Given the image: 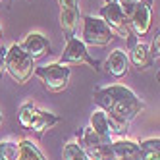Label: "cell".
Wrapping results in <instances>:
<instances>
[{"instance_id": "cell-1", "label": "cell", "mask_w": 160, "mask_h": 160, "mask_svg": "<svg viewBox=\"0 0 160 160\" xmlns=\"http://www.w3.org/2000/svg\"><path fill=\"white\" fill-rule=\"evenodd\" d=\"M93 98L100 106V110H104L110 118L125 123L137 118V114H141V110L145 108L141 98L129 87L123 85H110V87L97 89L93 93Z\"/></svg>"}, {"instance_id": "cell-2", "label": "cell", "mask_w": 160, "mask_h": 160, "mask_svg": "<svg viewBox=\"0 0 160 160\" xmlns=\"http://www.w3.org/2000/svg\"><path fill=\"white\" fill-rule=\"evenodd\" d=\"M33 62L35 60H33L18 42H14L6 52V72L19 85L27 83L33 77V70H35V64Z\"/></svg>"}, {"instance_id": "cell-3", "label": "cell", "mask_w": 160, "mask_h": 160, "mask_svg": "<svg viewBox=\"0 0 160 160\" xmlns=\"http://www.w3.org/2000/svg\"><path fill=\"white\" fill-rule=\"evenodd\" d=\"M33 75H37L44 89L50 93H62L70 85V77H72V70L68 66H62L58 62L54 64H44L33 70Z\"/></svg>"}, {"instance_id": "cell-4", "label": "cell", "mask_w": 160, "mask_h": 160, "mask_svg": "<svg viewBox=\"0 0 160 160\" xmlns=\"http://www.w3.org/2000/svg\"><path fill=\"white\" fill-rule=\"evenodd\" d=\"M100 19L110 27L112 33H118L122 39L129 41V47L135 42V41H133L135 35H133L131 29H129L128 18H125L123 10H122V6H120V2H114V0H110V2H104V6L100 8Z\"/></svg>"}, {"instance_id": "cell-5", "label": "cell", "mask_w": 160, "mask_h": 160, "mask_svg": "<svg viewBox=\"0 0 160 160\" xmlns=\"http://www.w3.org/2000/svg\"><path fill=\"white\" fill-rule=\"evenodd\" d=\"M58 64L62 66H81V64H87L91 70H98V62L95 58H91V54H89V48H87V44L81 41V39H77V37H72V39H66V47L60 54V60Z\"/></svg>"}, {"instance_id": "cell-6", "label": "cell", "mask_w": 160, "mask_h": 160, "mask_svg": "<svg viewBox=\"0 0 160 160\" xmlns=\"http://www.w3.org/2000/svg\"><path fill=\"white\" fill-rule=\"evenodd\" d=\"M114 39L110 27L97 16H83V31L81 41L87 47H108Z\"/></svg>"}, {"instance_id": "cell-7", "label": "cell", "mask_w": 160, "mask_h": 160, "mask_svg": "<svg viewBox=\"0 0 160 160\" xmlns=\"http://www.w3.org/2000/svg\"><path fill=\"white\" fill-rule=\"evenodd\" d=\"M152 0H139L135 2L128 16L129 29L135 37H147L152 27Z\"/></svg>"}, {"instance_id": "cell-8", "label": "cell", "mask_w": 160, "mask_h": 160, "mask_svg": "<svg viewBox=\"0 0 160 160\" xmlns=\"http://www.w3.org/2000/svg\"><path fill=\"white\" fill-rule=\"evenodd\" d=\"M19 47L23 48L33 60H39L44 54H50V41H48V37H44L42 33H37V31H31Z\"/></svg>"}, {"instance_id": "cell-9", "label": "cell", "mask_w": 160, "mask_h": 160, "mask_svg": "<svg viewBox=\"0 0 160 160\" xmlns=\"http://www.w3.org/2000/svg\"><path fill=\"white\" fill-rule=\"evenodd\" d=\"M112 154L114 160H141V151H139V143H135L131 139H120L112 141Z\"/></svg>"}, {"instance_id": "cell-10", "label": "cell", "mask_w": 160, "mask_h": 160, "mask_svg": "<svg viewBox=\"0 0 160 160\" xmlns=\"http://www.w3.org/2000/svg\"><path fill=\"white\" fill-rule=\"evenodd\" d=\"M104 68L112 77H123L129 70V58H128V54H125V50L123 48H114L110 52V56L106 58V62H104Z\"/></svg>"}, {"instance_id": "cell-11", "label": "cell", "mask_w": 160, "mask_h": 160, "mask_svg": "<svg viewBox=\"0 0 160 160\" xmlns=\"http://www.w3.org/2000/svg\"><path fill=\"white\" fill-rule=\"evenodd\" d=\"M114 139L112 137H102L98 135L97 131H93L91 128H85V129H79L77 131V145L83 148H93V147H102V145H110Z\"/></svg>"}, {"instance_id": "cell-12", "label": "cell", "mask_w": 160, "mask_h": 160, "mask_svg": "<svg viewBox=\"0 0 160 160\" xmlns=\"http://www.w3.org/2000/svg\"><path fill=\"white\" fill-rule=\"evenodd\" d=\"M129 58V64H133L137 70H147L148 66H151V54H148V47L147 44H143L141 41H135L131 44V50L128 54Z\"/></svg>"}, {"instance_id": "cell-13", "label": "cell", "mask_w": 160, "mask_h": 160, "mask_svg": "<svg viewBox=\"0 0 160 160\" xmlns=\"http://www.w3.org/2000/svg\"><path fill=\"white\" fill-rule=\"evenodd\" d=\"M79 21V10H60V27L66 39L75 37Z\"/></svg>"}, {"instance_id": "cell-14", "label": "cell", "mask_w": 160, "mask_h": 160, "mask_svg": "<svg viewBox=\"0 0 160 160\" xmlns=\"http://www.w3.org/2000/svg\"><path fill=\"white\" fill-rule=\"evenodd\" d=\"M58 122H60V118L56 116V114L47 112V110H39V112H37V116H35V122H33L31 131H35V133L41 135V133H44L47 129H52Z\"/></svg>"}, {"instance_id": "cell-15", "label": "cell", "mask_w": 160, "mask_h": 160, "mask_svg": "<svg viewBox=\"0 0 160 160\" xmlns=\"http://www.w3.org/2000/svg\"><path fill=\"white\" fill-rule=\"evenodd\" d=\"M89 128L97 131L102 137H112L110 135V123H108V114L104 110H95L91 114V120H89ZM114 139V137H112Z\"/></svg>"}, {"instance_id": "cell-16", "label": "cell", "mask_w": 160, "mask_h": 160, "mask_svg": "<svg viewBox=\"0 0 160 160\" xmlns=\"http://www.w3.org/2000/svg\"><path fill=\"white\" fill-rule=\"evenodd\" d=\"M18 147H19L18 160H47L44 154L41 152V148L33 141H29V139H21L18 143Z\"/></svg>"}, {"instance_id": "cell-17", "label": "cell", "mask_w": 160, "mask_h": 160, "mask_svg": "<svg viewBox=\"0 0 160 160\" xmlns=\"http://www.w3.org/2000/svg\"><path fill=\"white\" fill-rule=\"evenodd\" d=\"M141 151V160H160V139L158 137H151L139 143Z\"/></svg>"}, {"instance_id": "cell-18", "label": "cell", "mask_w": 160, "mask_h": 160, "mask_svg": "<svg viewBox=\"0 0 160 160\" xmlns=\"http://www.w3.org/2000/svg\"><path fill=\"white\" fill-rule=\"evenodd\" d=\"M37 106L33 102H25L23 106L19 108L18 112V120H19V125L23 129H31L33 128V122H35V116H37Z\"/></svg>"}, {"instance_id": "cell-19", "label": "cell", "mask_w": 160, "mask_h": 160, "mask_svg": "<svg viewBox=\"0 0 160 160\" xmlns=\"http://www.w3.org/2000/svg\"><path fill=\"white\" fill-rule=\"evenodd\" d=\"M62 158L64 160H89V156L85 154V151L75 141H70V143L64 145V148H62Z\"/></svg>"}, {"instance_id": "cell-20", "label": "cell", "mask_w": 160, "mask_h": 160, "mask_svg": "<svg viewBox=\"0 0 160 160\" xmlns=\"http://www.w3.org/2000/svg\"><path fill=\"white\" fill-rule=\"evenodd\" d=\"M112 145V143H110ZM110 145H102V147H93V148H85V154L89 160H114L112 154V147Z\"/></svg>"}, {"instance_id": "cell-21", "label": "cell", "mask_w": 160, "mask_h": 160, "mask_svg": "<svg viewBox=\"0 0 160 160\" xmlns=\"http://www.w3.org/2000/svg\"><path fill=\"white\" fill-rule=\"evenodd\" d=\"M19 147L14 141H0V160H18Z\"/></svg>"}, {"instance_id": "cell-22", "label": "cell", "mask_w": 160, "mask_h": 160, "mask_svg": "<svg viewBox=\"0 0 160 160\" xmlns=\"http://www.w3.org/2000/svg\"><path fill=\"white\" fill-rule=\"evenodd\" d=\"M148 54H151V60L152 62H158V58H160V37H158V29L154 33V37H152L151 47H148Z\"/></svg>"}, {"instance_id": "cell-23", "label": "cell", "mask_w": 160, "mask_h": 160, "mask_svg": "<svg viewBox=\"0 0 160 160\" xmlns=\"http://www.w3.org/2000/svg\"><path fill=\"white\" fill-rule=\"evenodd\" d=\"M60 10H77V0H58Z\"/></svg>"}, {"instance_id": "cell-24", "label": "cell", "mask_w": 160, "mask_h": 160, "mask_svg": "<svg viewBox=\"0 0 160 160\" xmlns=\"http://www.w3.org/2000/svg\"><path fill=\"white\" fill-rule=\"evenodd\" d=\"M6 52H8L6 47H0V77L6 72Z\"/></svg>"}, {"instance_id": "cell-25", "label": "cell", "mask_w": 160, "mask_h": 160, "mask_svg": "<svg viewBox=\"0 0 160 160\" xmlns=\"http://www.w3.org/2000/svg\"><path fill=\"white\" fill-rule=\"evenodd\" d=\"M106 2H110V0H106ZM114 2H131V4H135V2H139V0H114Z\"/></svg>"}, {"instance_id": "cell-26", "label": "cell", "mask_w": 160, "mask_h": 160, "mask_svg": "<svg viewBox=\"0 0 160 160\" xmlns=\"http://www.w3.org/2000/svg\"><path fill=\"white\" fill-rule=\"evenodd\" d=\"M0 39H2V25H0Z\"/></svg>"}, {"instance_id": "cell-27", "label": "cell", "mask_w": 160, "mask_h": 160, "mask_svg": "<svg viewBox=\"0 0 160 160\" xmlns=\"http://www.w3.org/2000/svg\"><path fill=\"white\" fill-rule=\"evenodd\" d=\"M0 125H2V112H0Z\"/></svg>"}, {"instance_id": "cell-28", "label": "cell", "mask_w": 160, "mask_h": 160, "mask_svg": "<svg viewBox=\"0 0 160 160\" xmlns=\"http://www.w3.org/2000/svg\"><path fill=\"white\" fill-rule=\"evenodd\" d=\"M0 2H2V0H0Z\"/></svg>"}]
</instances>
